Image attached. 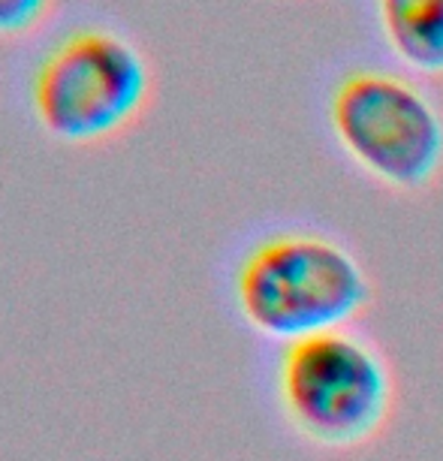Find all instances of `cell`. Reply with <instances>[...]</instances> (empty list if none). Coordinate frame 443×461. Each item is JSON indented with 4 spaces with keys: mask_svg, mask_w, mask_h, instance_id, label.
Wrapping results in <instances>:
<instances>
[{
    "mask_svg": "<svg viewBox=\"0 0 443 461\" xmlns=\"http://www.w3.org/2000/svg\"><path fill=\"white\" fill-rule=\"evenodd\" d=\"M236 304L257 335L293 344L350 326L371 304V281L341 241L277 232L239 263Z\"/></svg>",
    "mask_w": 443,
    "mask_h": 461,
    "instance_id": "cell-1",
    "label": "cell"
},
{
    "mask_svg": "<svg viewBox=\"0 0 443 461\" xmlns=\"http://www.w3.org/2000/svg\"><path fill=\"white\" fill-rule=\"evenodd\" d=\"M277 402L299 438L323 449H356L386 429L395 380L371 341L350 329L284 344Z\"/></svg>",
    "mask_w": 443,
    "mask_h": 461,
    "instance_id": "cell-2",
    "label": "cell"
},
{
    "mask_svg": "<svg viewBox=\"0 0 443 461\" xmlns=\"http://www.w3.org/2000/svg\"><path fill=\"white\" fill-rule=\"evenodd\" d=\"M329 124L365 176L393 190H422L443 169V115L420 85L356 69L335 85Z\"/></svg>",
    "mask_w": 443,
    "mask_h": 461,
    "instance_id": "cell-3",
    "label": "cell"
},
{
    "mask_svg": "<svg viewBox=\"0 0 443 461\" xmlns=\"http://www.w3.org/2000/svg\"><path fill=\"white\" fill-rule=\"evenodd\" d=\"M151 94L142 51L109 31L60 40L33 76V112L58 142L91 145L133 124Z\"/></svg>",
    "mask_w": 443,
    "mask_h": 461,
    "instance_id": "cell-4",
    "label": "cell"
},
{
    "mask_svg": "<svg viewBox=\"0 0 443 461\" xmlns=\"http://www.w3.org/2000/svg\"><path fill=\"white\" fill-rule=\"evenodd\" d=\"M377 19L393 55L413 73L443 76V0H377Z\"/></svg>",
    "mask_w": 443,
    "mask_h": 461,
    "instance_id": "cell-5",
    "label": "cell"
},
{
    "mask_svg": "<svg viewBox=\"0 0 443 461\" xmlns=\"http://www.w3.org/2000/svg\"><path fill=\"white\" fill-rule=\"evenodd\" d=\"M49 10V0H0V37H15L37 24Z\"/></svg>",
    "mask_w": 443,
    "mask_h": 461,
    "instance_id": "cell-6",
    "label": "cell"
}]
</instances>
